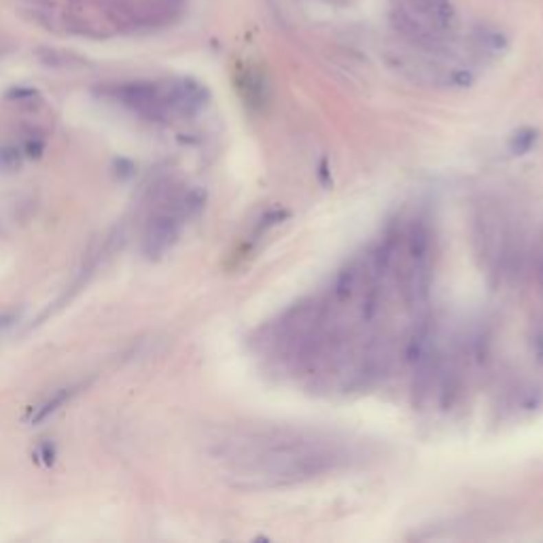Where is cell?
I'll return each mask as SVG.
<instances>
[{
  "mask_svg": "<svg viewBox=\"0 0 543 543\" xmlns=\"http://www.w3.org/2000/svg\"><path fill=\"white\" fill-rule=\"evenodd\" d=\"M191 217V210L187 206L185 193L175 197L168 206L157 210L149 225L144 230V240H142V251L149 259H159L164 257L172 246L177 244L181 236V228L185 223V219Z\"/></svg>",
  "mask_w": 543,
  "mask_h": 543,
  "instance_id": "3957f363",
  "label": "cell"
},
{
  "mask_svg": "<svg viewBox=\"0 0 543 543\" xmlns=\"http://www.w3.org/2000/svg\"><path fill=\"white\" fill-rule=\"evenodd\" d=\"M238 87H240V93L244 98V102L249 107H253V109H263L265 107L267 85H265V79L261 77V72L246 68L244 75L238 79Z\"/></svg>",
  "mask_w": 543,
  "mask_h": 543,
  "instance_id": "277c9868",
  "label": "cell"
},
{
  "mask_svg": "<svg viewBox=\"0 0 543 543\" xmlns=\"http://www.w3.org/2000/svg\"><path fill=\"white\" fill-rule=\"evenodd\" d=\"M21 166V151L17 149L15 144H5L0 146V168L3 170H17Z\"/></svg>",
  "mask_w": 543,
  "mask_h": 543,
  "instance_id": "52a82bcc",
  "label": "cell"
},
{
  "mask_svg": "<svg viewBox=\"0 0 543 543\" xmlns=\"http://www.w3.org/2000/svg\"><path fill=\"white\" fill-rule=\"evenodd\" d=\"M36 91H32V89H13V91H9V98H17V100H23V98H32Z\"/></svg>",
  "mask_w": 543,
  "mask_h": 543,
  "instance_id": "7c38bea8",
  "label": "cell"
},
{
  "mask_svg": "<svg viewBox=\"0 0 543 543\" xmlns=\"http://www.w3.org/2000/svg\"><path fill=\"white\" fill-rule=\"evenodd\" d=\"M390 21L406 38L425 49H437L456 28L450 0H397Z\"/></svg>",
  "mask_w": 543,
  "mask_h": 543,
  "instance_id": "7a4b0ae2",
  "label": "cell"
},
{
  "mask_svg": "<svg viewBox=\"0 0 543 543\" xmlns=\"http://www.w3.org/2000/svg\"><path fill=\"white\" fill-rule=\"evenodd\" d=\"M43 151H45V144H43V140H28L26 144H23V153H26L28 157H41L43 155Z\"/></svg>",
  "mask_w": 543,
  "mask_h": 543,
  "instance_id": "9c48e42d",
  "label": "cell"
},
{
  "mask_svg": "<svg viewBox=\"0 0 543 543\" xmlns=\"http://www.w3.org/2000/svg\"><path fill=\"white\" fill-rule=\"evenodd\" d=\"M17 320V312H0V331L9 329Z\"/></svg>",
  "mask_w": 543,
  "mask_h": 543,
  "instance_id": "8fae6325",
  "label": "cell"
},
{
  "mask_svg": "<svg viewBox=\"0 0 543 543\" xmlns=\"http://www.w3.org/2000/svg\"><path fill=\"white\" fill-rule=\"evenodd\" d=\"M212 458L234 486L274 490L342 472L359 452L353 441L329 431L255 427L219 439Z\"/></svg>",
  "mask_w": 543,
  "mask_h": 543,
  "instance_id": "6da1fadb",
  "label": "cell"
},
{
  "mask_svg": "<svg viewBox=\"0 0 543 543\" xmlns=\"http://www.w3.org/2000/svg\"><path fill=\"white\" fill-rule=\"evenodd\" d=\"M533 142H535V132H531V130L516 134V138H513V144H516V151L518 153H524Z\"/></svg>",
  "mask_w": 543,
  "mask_h": 543,
  "instance_id": "ba28073f",
  "label": "cell"
},
{
  "mask_svg": "<svg viewBox=\"0 0 543 543\" xmlns=\"http://www.w3.org/2000/svg\"><path fill=\"white\" fill-rule=\"evenodd\" d=\"M41 458H43L47 465H52V463L56 461V450H54L52 443H43V446H41Z\"/></svg>",
  "mask_w": 543,
  "mask_h": 543,
  "instance_id": "30bf717a",
  "label": "cell"
},
{
  "mask_svg": "<svg viewBox=\"0 0 543 543\" xmlns=\"http://www.w3.org/2000/svg\"><path fill=\"white\" fill-rule=\"evenodd\" d=\"M77 390L75 388H60L58 392H54L52 397H49L43 406H38L36 410H34V414H32V418H30V423L32 425H41V423H45L47 418H52L60 408H64L70 399H72V395H75Z\"/></svg>",
  "mask_w": 543,
  "mask_h": 543,
  "instance_id": "8992f818",
  "label": "cell"
},
{
  "mask_svg": "<svg viewBox=\"0 0 543 543\" xmlns=\"http://www.w3.org/2000/svg\"><path fill=\"white\" fill-rule=\"evenodd\" d=\"M474 43L476 47L484 56H490V58H499L507 52L509 47V41L507 36L497 30V28H478L474 32Z\"/></svg>",
  "mask_w": 543,
  "mask_h": 543,
  "instance_id": "5b68a950",
  "label": "cell"
}]
</instances>
